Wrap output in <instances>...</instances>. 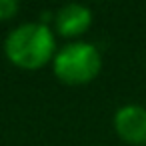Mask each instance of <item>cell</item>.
<instances>
[{"label":"cell","instance_id":"cell-1","mask_svg":"<svg viewBox=\"0 0 146 146\" xmlns=\"http://www.w3.org/2000/svg\"><path fill=\"white\" fill-rule=\"evenodd\" d=\"M56 36L44 22H24L4 40V54L10 64L22 70H38L56 56Z\"/></svg>","mask_w":146,"mask_h":146},{"label":"cell","instance_id":"cell-2","mask_svg":"<svg viewBox=\"0 0 146 146\" xmlns=\"http://www.w3.org/2000/svg\"><path fill=\"white\" fill-rule=\"evenodd\" d=\"M100 68H102V56L98 48L84 40H76L62 46L52 60L54 76L70 86L92 82L98 76Z\"/></svg>","mask_w":146,"mask_h":146},{"label":"cell","instance_id":"cell-3","mask_svg":"<svg viewBox=\"0 0 146 146\" xmlns=\"http://www.w3.org/2000/svg\"><path fill=\"white\" fill-rule=\"evenodd\" d=\"M116 134L132 144V146H146V106L140 104H124L114 112L112 118Z\"/></svg>","mask_w":146,"mask_h":146},{"label":"cell","instance_id":"cell-4","mask_svg":"<svg viewBox=\"0 0 146 146\" xmlns=\"http://www.w3.org/2000/svg\"><path fill=\"white\" fill-rule=\"evenodd\" d=\"M56 32L64 38H78L92 26V10L84 4H66L54 16Z\"/></svg>","mask_w":146,"mask_h":146},{"label":"cell","instance_id":"cell-5","mask_svg":"<svg viewBox=\"0 0 146 146\" xmlns=\"http://www.w3.org/2000/svg\"><path fill=\"white\" fill-rule=\"evenodd\" d=\"M18 12L16 0H0V20H10Z\"/></svg>","mask_w":146,"mask_h":146}]
</instances>
